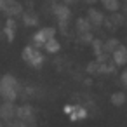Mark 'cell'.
I'll use <instances>...</instances> for the list:
<instances>
[{"instance_id":"cell-17","label":"cell","mask_w":127,"mask_h":127,"mask_svg":"<svg viewBox=\"0 0 127 127\" xmlns=\"http://www.w3.org/2000/svg\"><path fill=\"white\" fill-rule=\"evenodd\" d=\"M37 23H38V19H37L33 14H32V16H30V14L25 16V25H26V26H35Z\"/></svg>"},{"instance_id":"cell-19","label":"cell","mask_w":127,"mask_h":127,"mask_svg":"<svg viewBox=\"0 0 127 127\" xmlns=\"http://www.w3.org/2000/svg\"><path fill=\"white\" fill-rule=\"evenodd\" d=\"M66 4H75V2H78V0H64Z\"/></svg>"},{"instance_id":"cell-13","label":"cell","mask_w":127,"mask_h":127,"mask_svg":"<svg viewBox=\"0 0 127 127\" xmlns=\"http://www.w3.org/2000/svg\"><path fill=\"white\" fill-rule=\"evenodd\" d=\"M110 99H111V104H113V106H122V104L127 101V96H125V92H120V91H118V92H113Z\"/></svg>"},{"instance_id":"cell-16","label":"cell","mask_w":127,"mask_h":127,"mask_svg":"<svg viewBox=\"0 0 127 127\" xmlns=\"http://www.w3.org/2000/svg\"><path fill=\"white\" fill-rule=\"evenodd\" d=\"M92 45H94V54L96 56H101V52L104 51V44L101 40H92Z\"/></svg>"},{"instance_id":"cell-14","label":"cell","mask_w":127,"mask_h":127,"mask_svg":"<svg viewBox=\"0 0 127 127\" xmlns=\"http://www.w3.org/2000/svg\"><path fill=\"white\" fill-rule=\"evenodd\" d=\"M99 2L103 4V7H104L106 11L115 12V11L120 9V0H99Z\"/></svg>"},{"instance_id":"cell-3","label":"cell","mask_w":127,"mask_h":127,"mask_svg":"<svg viewBox=\"0 0 127 127\" xmlns=\"http://www.w3.org/2000/svg\"><path fill=\"white\" fill-rule=\"evenodd\" d=\"M52 12H54V16H56V19H58V23H59V28H61V30H66V25H68V21H70V18H71L70 7H68L66 4H59V5H54Z\"/></svg>"},{"instance_id":"cell-11","label":"cell","mask_w":127,"mask_h":127,"mask_svg":"<svg viewBox=\"0 0 127 127\" xmlns=\"http://www.w3.org/2000/svg\"><path fill=\"white\" fill-rule=\"evenodd\" d=\"M87 19H89V23H91L92 26H99V25H103V19H104V18H103V14H101L97 9L92 7V9L87 11Z\"/></svg>"},{"instance_id":"cell-5","label":"cell","mask_w":127,"mask_h":127,"mask_svg":"<svg viewBox=\"0 0 127 127\" xmlns=\"http://www.w3.org/2000/svg\"><path fill=\"white\" fill-rule=\"evenodd\" d=\"M64 113L68 115V118L71 120V122H77V120H84V118H87V110L84 108V106H80V104H66L64 106Z\"/></svg>"},{"instance_id":"cell-12","label":"cell","mask_w":127,"mask_h":127,"mask_svg":"<svg viewBox=\"0 0 127 127\" xmlns=\"http://www.w3.org/2000/svg\"><path fill=\"white\" fill-rule=\"evenodd\" d=\"M59 49H61V45H59V42H58L56 37L49 38V40L44 44V51L49 52V54H56V52H59Z\"/></svg>"},{"instance_id":"cell-9","label":"cell","mask_w":127,"mask_h":127,"mask_svg":"<svg viewBox=\"0 0 127 127\" xmlns=\"http://www.w3.org/2000/svg\"><path fill=\"white\" fill-rule=\"evenodd\" d=\"M2 12H5L9 18H14V16H18V14L23 12V7H21V4L14 2V0H5L4 7H2Z\"/></svg>"},{"instance_id":"cell-8","label":"cell","mask_w":127,"mask_h":127,"mask_svg":"<svg viewBox=\"0 0 127 127\" xmlns=\"http://www.w3.org/2000/svg\"><path fill=\"white\" fill-rule=\"evenodd\" d=\"M111 61L115 63V66H125L127 64V47L125 45H118L111 52Z\"/></svg>"},{"instance_id":"cell-4","label":"cell","mask_w":127,"mask_h":127,"mask_svg":"<svg viewBox=\"0 0 127 127\" xmlns=\"http://www.w3.org/2000/svg\"><path fill=\"white\" fill-rule=\"evenodd\" d=\"M52 37H56V28L45 26V28H40L38 32H35V35H33V38H32V44L37 45V47H44V44H45L49 38H52Z\"/></svg>"},{"instance_id":"cell-2","label":"cell","mask_w":127,"mask_h":127,"mask_svg":"<svg viewBox=\"0 0 127 127\" xmlns=\"http://www.w3.org/2000/svg\"><path fill=\"white\" fill-rule=\"evenodd\" d=\"M21 58H23V61L28 64V66H32V68H40L42 64H44V54L40 52V47H37V45H26L25 49H23V52H21Z\"/></svg>"},{"instance_id":"cell-21","label":"cell","mask_w":127,"mask_h":127,"mask_svg":"<svg viewBox=\"0 0 127 127\" xmlns=\"http://www.w3.org/2000/svg\"><path fill=\"white\" fill-rule=\"evenodd\" d=\"M4 2L5 0H0V11H2V7H4Z\"/></svg>"},{"instance_id":"cell-22","label":"cell","mask_w":127,"mask_h":127,"mask_svg":"<svg viewBox=\"0 0 127 127\" xmlns=\"http://www.w3.org/2000/svg\"><path fill=\"white\" fill-rule=\"evenodd\" d=\"M125 9H127V0H125Z\"/></svg>"},{"instance_id":"cell-15","label":"cell","mask_w":127,"mask_h":127,"mask_svg":"<svg viewBox=\"0 0 127 127\" xmlns=\"http://www.w3.org/2000/svg\"><path fill=\"white\" fill-rule=\"evenodd\" d=\"M118 45H120V42H118L117 38H110L108 42H104V51L111 54V52H113V51H115V49H117Z\"/></svg>"},{"instance_id":"cell-20","label":"cell","mask_w":127,"mask_h":127,"mask_svg":"<svg viewBox=\"0 0 127 127\" xmlns=\"http://www.w3.org/2000/svg\"><path fill=\"white\" fill-rule=\"evenodd\" d=\"M85 2H87V4H96L97 0H85Z\"/></svg>"},{"instance_id":"cell-18","label":"cell","mask_w":127,"mask_h":127,"mask_svg":"<svg viewBox=\"0 0 127 127\" xmlns=\"http://www.w3.org/2000/svg\"><path fill=\"white\" fill-rule=\"evenodd\" d=\"M120 82H122V84L127 87V70H124V71L120 73Z\"/></svg>"},{"instance_id":"cell-10","label":"cell","mask_w":127,"mask_h":127,"mask_svg":"<svg viewBox=\"0 0 127 127\" xmlns=\"http://www.w3.org/2000/svg\"><path fill=\"white\" fill-rule=\"evenodd\" d=\"M4 37H5L9 42H12V40L16 38V21H14V18H9V19H7L5 28H4Z\"/></svg>"},{"instance_id":"cell-1","label":"cell","mask_w":127,"mask_h":127,"mask_svg":"<svg viewBox=\"0 0 127 127\" xmlns=\"http://www.w3.org/2000/svg\"><path fill=\"white\" fill-rule=\"evenodd\" d=\"M19 94V82L12 75H4L0 78V96L5 101H16Z\"/></svg>"},{"instance_id":"cell-7","label":"cell","mask_w":127,"mask_h":127,"mask_svg":"<svg viewBox=\"0 0 127 127\" xmlns=\"http://www.w3.org/2000/svg\"><path fill=\"white\" fill-rule=\"evenodd\" d=\"M16 118L25 122V124H33L35 122V111L30 104H25V106H18V113H16Z\"/></svg>"},{"instance_id":"cell-6","label":"cell","mask_w":127,"mask_h":127,"mask_svg":"<svg viewBox=\"0 0 127 127\" xmlns=\"http://www.w3.org/2000/svg\"><path fill=\"white\" fill-rule=\"evenodd\" d=\"M16 113H18V106L14 101H5L2 103V106H0V118L5 120V122H11L16 118Z\"/></svg>"}]
</instances>
